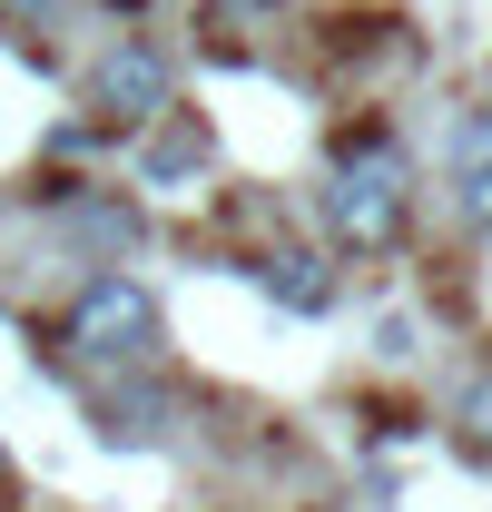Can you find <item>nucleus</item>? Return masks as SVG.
Wrapping results in <instances>:
<instances>
[{
  "label": "nucleus",
  "instance_id": "1",
  "mask_svg": "<svg viewBox=\"0 0 492 512\" xmlns=\"http://www.w3.org/2000/svg\"><path fill=\"white\" fill-rule=\"evenodd\" d=\"M325 227H335V247H355V256L404 237V158H394L384 138H365V148L335 158V178H325Z\"/></svg>",
  "mask_w": 492,
  "mask_h": 512
},
{
  "label": "nucleus",
  "instance_id": "2",
  "mask_svg": "<svg viewBox=\"0 0 492 512\" xmlns=\"http://www.w3.org/2000/svg\"><path fill=\"white\" fill-rule=\"evenodd\" d=\"M69 355H79L89 375H128V365H148V355H158V306H148V286H128V276H89L79 306H69Z\"/></svg>",
  "mask_w": 492,
  "mask_h": 512
},
{
  "label": "nucleus",
  "instance_id": "3",
  "mask_svg": "<svg viewBox=\"0 0 492 512\" xmlns=\"http://www.w3.org/2000/svg\"><path fill=\"white\" fill-rule=\"evenodd\" d=\"M89 109H109V119H158V109H168V60H158L148 40L99 50V60H89Z\"/></svg>",
  "mask_w": 492,
  "mask_h": 512
},
{
  "label": "nucleus",
  "instance_id": "4",
  "mask_svg": "<svg viewBox=\"0 0 492 512\" xmlns=\"http://www.w3.org/2000/svg\"><path fill=\"white\" fill-rule=\"evenodd\" d=\"M266 296H276V306H296V316H325V296H335V276H325V266H315V256H266Z\"/></svg>",
  "mask_w": 492,
  "mask_h": 512
},
{
  "label": "nucleus",
  "instance_id": "5",
  "mask_svg": "<svg viewBox=\"0 0 492 512\" xmlns=\"http://www.w3.org/2000/svg\"><path fill=\"white\" fill-rule=\"evenodd\" d=\"M453 168H463V207L492 227V109L453 128Z\"/></svg>",
  "mask_w": 492,
  "mask_h": 512
},
{
  "label": "nucleus",
  "instance_id": "6",
  "mask_svg": "<svg viewBox=\"0 0 492 512\" xmlns=\"http://www.w3.org/2000/svg\"><path fill=\"white\" fill-rule=\"evenodd\" d=\"M197 158H207V128H178V138H158V148H148V178L168 188V178H187Z\"/></svg>",
  "mask_w": 492,
  "mask_h": 512
},
{
  "label": "nucleus",
  "instance_id": "7",
  "mask_svg": "<svg viewBox=\"0 0 492 512\" xmlns=\"http://www.w3.org/2000/svg\"><path fill=\"white\" fill-rule=\"evenodd\" d=\"M463 444H473V453L492 463V375L473 384V394H463Z\"/></svg>",
  "mask_w": 492,
  "mask_h": 512
},
{
  "label": "nucleus",
  "instance_id": "8",
  "mask_svg": "<svg viewBox=\"0 0 492 512\" xmlns=\"http://www.w3.org/2000/svg\"><path fill=\"white\" fill-rule=\"evenodd\" d=\"M0 10H20V20H50V0H0Z\"/></svg>",
  "mask_w": 492,
  "mask_h": 512
}]
</instances>
